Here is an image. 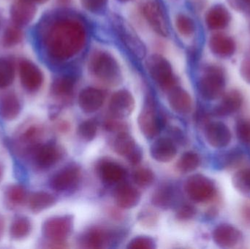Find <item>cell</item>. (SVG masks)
Returning a JSON list of instances; mask_svg holds the SVG:
<instances>
[{
	"mask_svg": "<svg viewBox=\"0 0 250 249\" xmlns=\"http://www.w3.org/2000/svg\"><path fill=\"white\" fill-rule=\"evenodd\" d=\"M32 107L17 91L10 89L0 92V129L3 133L16 125Z\"/></svg>",
	"mask_w": 250,
	"mask_h": 249,
	"instance_id": "9c48e42d",
	"label": "cell"
},
{
	"mask_svg": "<svg viewBox=\"0 0 250 249\" xmlns=\"http://www.w3.org/2000/svg\"><path fill=\"white\" fill-rule=\"evenodd\" d=\"M217 214H218V211H217V208H211V209L208 211V213H207V216H208V218H210V219H213V218L215 217Z\"/></svg>",
	"mask_w": 250,
	"mask_h": 249,
	"instance_id": "f5cc1de1",
	"label": "cell"
},
{
	"mask_svg": "<svg viewBox=\"0 0 250 249\" xmlns=\"http://www.w3.org/2000/svg\"><path fill=\"white\" fill-rule=\"evenodd\" d=\"M185 190L188 197L198 203L211 201L217 192L214 181L201 174L189 177L185 182Z\"/></svg>",
	"mask_w": 250,
	"mask_h": 249,
	"instance_id": "4fadbf2b",
	"label": "cell"
},
{
	"mask_svg": "<svg viewBox=\"0 0 250 249\" xmlns=\"http://www.w3.org/2000/svg\"><path fill=\"white\" fill-rule=\"evenodd\" d=\"M23 38V32L20 26L15 24L7 26L1 36V45L6 48H14L22 42Z\"/></svg>",
	"mask_w": 250,
	"mask_h": 249,
	"instance_id": "d590c367",
	"label": "cell"
},
{
	"mask_svg": "<svg viewBox=\"0 0 250 249\" xmlns=\"http://www.w3.org/2000/svg\"><path fill=\"white\" fill-rule=\"evenodd\" d=\"M39 232V219L26 211L9 215L6 249L35 248Z\"/></svg>",
	"mask_w": 250,
	"mask_h": 249,
	"instance_id": "277c9868",
	"label": "cell"
},
{
	"mask_svg": "<svg viewBox=\"0 0 250 249\" xmlns=\"http://www.w3.org/2000/svg\"><path fill=\"white\" fill-rule=\"evenodd\" d=\"M73 228V218L70 215L41 216L35 248H64Z\"/></svg>",
	"mask_w": 250,
	"mask_h": 249,
	"instance_id": "5b68a950",
	"label": "cell"
},
{
	"mask_svg": "<svg viewBox=\"0 0 250 249\" xmlns=\"http://www.w3.org/2000/svg\"><path fill=\"white\" fill-rule=\"evenodd\" d=\"M135 108V99L127 89H120L110 98L108 108L115 118L122 119L129 116Z\"/></svg>",
	"mask_w": 250,
	"mask_h": 249,
	"instance_id": "e0dca14e",
	"label": "cell"
},
{
	"mask_svg": "<svg viewBox=\"0 0 250 249\" xmlns=\"http://www.w3.org/2000/svg\"><path fill=\"white\" fill-rule=\"evenodd\" d=\"M57 201V197L51 190L40 188L37 184H31L26 211L39 219L54 208Z\"/></svg>",
	"mask_w": 250,
	"mask_h": 249,
	"instance_id": "5bb4252c",
	"label": "cell"
},
{
	"mask_svg": "<svg viewBox=\"0 0 250 249\" xmlns=\"http://www.w3.org/2000/svg\"><path fill=\"white\" fill-rule=\"evenodd\" d=\"M240 75L245 81L250 83V57L245 58L241 63Z\"/></svg>",
	"mask_w": 250,
	"mask_h": 249,
	"instance_id": "7dc6e473",
	"label": "cell"
},
{
	"mask_svg": "<svg viewBox=\"0 0 250 249\" xmlns=\"http://www.w3.org/2000/svg\"><path fill=\"white\" fill-rule=\"evenodd\" d=\"M4 142V137L1 134V130L0 129V145Z\"/></svg>",
	"mask_w": 250,
	"mask_h": 249,
	"instance_id": "9f6ffc18",
	"label": "cell"
},
{
	"mask_svg": "<svg viewBox=\"0 0 250 249\" xmlns=\"http://www.w3.org/2000/svg\"><path fill=\"white\" fill-rule=\"evenodd\" d=\"M232 184L236 191L242 195L250 196V168L239 170L233 175Z\"/></svg>",
	"mask_w": 250,
	"mask_h": 249,
	"instance_id": "e575fe53",
	"label": "cell"
},
{
	"mask_svg": "<svg viewBox=\"0 0 250 249\" xmlns=\"http://www.w3.org/2000/svg\"><path fill=\"white\" fill-rule=\"evenodd\" d=\"M100 174L105 182L118 183L124 178L125 171L123 167L113 162H105L100 168Z\"/></svg>",
	"mask_w": 250,
	"mask_h": 249,
	"instance_id": "d6a6232c",
	"label": "cell"
},
{
	"mask_svg": "<svg viewBox=\"0 0 250 249\" xmlns=\"http://www.w3.org/2000/svg\"><path fill=\"white\" fill-rule=\"evenodd\" d=\"M105 99L104 90L95 86H87L81 91L78 97V102L83 112L92 114L103 106Z\"/></svg>",
	"mask_w": 250,
	"mask_h": 249,
	"instance_id": "44dd1931",
	"label": "cell"
},
{
	"mask_svg": "<svg viewBox=\"0 0 250 249\" xmlns=\"http://www.w3.org/2000/svg\"><path fill=\"white\" fill-rule=\"evenodd\" d=\"M228 3L236 11L250 14V0H228Z\"/></svg>",
	"mask_w": 250,
	"mask_h": 249,
	"instance_id": "bcb514c9",
	"label": "cell"
},
{
	"mask_svg": "<svg viewBox=\"0 0 250 249\" xmlns=\"http://www.w3.org/2000/svg\"><path fill=\"white\" fill-rule=\"evenodd\" d=\"M242 238V232L230 224H220L212 232L214 244L223 249L234 248L239 245Z\"/></svg>",
	"mask_w": 250,
	"mask_h": 249,
	"instance_id": "d6986e66",
	"label": "cell"
},
{
	"mask_svg": "<svg viewBox=\"0 0 250 249\" xmlns=\"http://www.w3.org/2000/svg\"><path fill=\"white\" fill-rule=\"evenodd\" d=\"M221 98L220 103L211 111L213 116H229L237 113L243 105V95L237 89L229 91L227 93L225 92Z\"/></svg>",
	"mask_w": 250,
	"mask_h": 249,
	"instance_id": "ffe728a7",
	"label": "cell"
},
{
	"mask_svg": "<svg viewBox=\"0 0 250 249\" xmlns=\"http://www.w3.org/2000/svg\"><path fill=\"white\" fill-rule=\"evenodd\" d=\"M204 135L207 143L215 149L227 147L232 140L229 127L222 121H210L204 127Z\"/></svg>",
	"mask_w": 250,
	"mask_h": 249,
	"instance_id": "ac0fdd59",
	"label": "cell"
},
{
	"mask_svg": "<svg viewBox=\"0 0 250 249\" xmlns=\"http://www.w3.org/2000/svg\"><path fill=\"white\" fill-rule=\"evenodd\" d=\"M105 127L107 130L111 132L122 133L125 130V124L116 120H107L105 121Z\"/></svg>",
	"mask_w": 250,
	"mask_h": 249,
	"instance_id": "c3c4849f",
	"label": "cell"
},
{
	"mask_svg": "<svg viewBox=\"0 0 250 249\" xmlns=\"http://www.w3.org/2000/svg\"><path fill=\"white\" fill-rule=\"evenodd\" d=\"M30 1L35 3V4H44L48 3L50 0H30Z\"/></svg>",
	"mask_w": 250,
	"mask_h": 249,
	"instance_id": "db71d44e",
	"label": "cell"
},
{
	"mask_svg": "<svg viewBox=\"0 0 250 249\" xmlns=\"http://www.w3.org/2000/svg\"><path fill=\"white\" fill-rule=\"evenodd\" d=\"M17 70L22 95L32 105V99L38 96L43 89L45 75L39 66L26 58L19 61Z\"/></svg>",
	"mask_w": 250,
	"mask_h": 249,
	"instance_id": "30bf717a",
	"label": "cell"
},
{
	"mask_svg": "<svg viewBox=\"0 0 250 249\" xmlns=\"http://www.w3.org/2000/svg\"><path fill=\"white\" fill-rule=\"evenodd\" d=\"M116 1L121 4H128L134 2V1H136V0H116Z\"/></svg>",
	"mask_w": 250,
	"mask_h": 249,
	"instance_id": "11a10c76",
	"label": "cell"
},
{
	"mask_svg": "<svg viewBox=\"0 0 250 249\" xmlns=\"http://www.w3.org/2000/svg\"><path fill=\"white\" fill-rule=\"evenodd\" d=\"M136 148L135 140L126 132L120 133L116 140H114V151L118 154L123 156H126V158Z\"/></svg>",
	"mask_w": 250,
	"mask_h": 249,
	"instance_id": "836d02e7",
	"label": "cell"
},
{
	"mask_svg": "<svg viewBox=\"0 0 250 249\" xmlns=\"http://www.w3.org/2000/svg\"><path fill=\"white\" fill-rule=\"evenodd\" d=\"M151 157L157 162H169L176 156L177 150L170 139L162 137L153 143L150 150Z\"/></svg>",
	"mask_w": 250,
	"mask_h": 249,
	"instance_id": "83f0119b",
	"label": "cell"
},
{
	"mask_svg": "<svg viewBox=\"0 0 250 249\" xmlns=\"http://www.w3.org/2000/svg\"><path fill=\"white\" fill-rule=\"evenodd\" d=\"M201 165V158L198 153L189 152L184 153L177 162V168L182 173L193 172Z\"/></svg>",
	"mask_w": 250,
	"mask_h": 249,
	"instance_id": "8d00e7d4",
	"label": "cell"
},
{
	"mask_svg": "<svg viewBox=\"0 0 250 249\" xmlns=\"http://www.w3.org/2000/svg\"><path fill=\"white\" fill-rule=\"evenodd\" d=\"M111 240V235L107 231L100 228H94L86 232L82 238V244L84 248L101 249L105 247Z\"/></svg>",
	"mask_w": 250,
	"mask_h": 249,
	"instance_id": "1f68e13d",
	"label": "cell"
},
{
	"mask_svg": "<svg viewBox=\"0 0 250 249\" xmlns=\"http://www.w3.org/2000/svg\"><path fill=\"white\" fill-rule=\"evenodd\" d=\"M58 9L71 10L76 0H55Z\"/></svg>",
	"mask_w": 250,
	"mask_h": 249,
	"instance_id": "f907efd6",
	"label": "cell"
},
{
	"mask_svg": "<svg viewBox=\"0 0 250 249\" xmlns=\"http://www.w3.org/2000/svg\"><path fill=\"white\" fill-rule=\"evenodd\" d=\"M245 159V153L239 148H234L226 152H220L216 156V168L230 170L240 166Z\"/></svg>",
	"mask_w": 250,
	"mask_h": 249,
	"instance_id": "f546056e",
	"label": "cell"
},
{
	"mask_svg": "<svg viewBox=\"0 0 250 249\" xmlns=\"http://www.w3.org/2000/svg\"><path fill=\"white\" fill-rule=\"evenodd\" d=\"M236 134L241 143L250 146V119L240 118L236 121Z\"/></svg>",
	"mask_w": 250,
	"mask_h": 249,
	"instance_id": "b9f144b4",
	"label": "cell"
},
{
	"mask_svg": "<svg viewBox=\"0 0 250 249\" xmlns=\"http://www.w3.org/2000/svg\"><path fill=\"white\" fill-rule=\"evenodd\" d=\"M98 124L93 120H87L79 124L78 134L85 141H91L96 137Z\"/></svg>",
	"mask_w": 250,
	"mask_h": 249,
	"instance_id": "ab89813d",
	"label": "cell"
},
{
	"mask_svg": "<svg viewBox=\"0 0 250 249\" xmlns=\"http://www.w3.org/2000/svg\"><path fill=\"white\" fill-rule=\"evenodd\" d=\"M10 14L15 25L20 27L26 26L36 16V4L30 0H16L10 7Z\"/></svg>",
	"mask_w": 250,
	"mask_h": 249,
	"instance_id": "7402d4cb",
	"label": "cell"
},
{
	"mask_svg": "<svg viewBox=\"0 0 250 249\" xmlns=\"http://www.w3.org/2000/svg\"><path fill=\"white\" fill-rule=\"evenodd\" d=\"M231 20V15L222 4H216L208 9L206 13L205 23L211 30L219 31L226 29Z\"/></svg>",
	"mask_w": 250,
	"mask_h": 249,
	"instance_id": "484cf974",
	"label": "cell"
},
{
	"mask_svg": "<svg viewBox=\"0 0 250 249\" xmlns=\"http://www.w3.org/2000/svg\"><path fill=\"white\" fill-rule=\"evenodd\" d=\"M16 77V67L13 60L0 57V92L11 89Z\"/></svg>",
	"mask_w": 250,
	"mask_h": 249,
	"instance_id": "4dcf8cb0",
	"label": "cell"
},
{
	"mask_svg": "<svg viewBox=\"0 0 250 249\" xmlns=\"http://www.w3.org/2000/svg\"><path fill=\"white\" fill-rule=\"evenodd\" d=\"M131 249H153L155 248V243L152 238L146 236H139L133 238L127 246Z\"/></svg>",
	"mask_w": 250,
	"mask_h": 249,
	"instance_id": "7bdbcfd3",
	"label": "cell"
},
{
	"mask_svg": "<svg viewBox=\"0 0 250 249\" xmlns=\"http://www.w3.org/2000/svg\"><path fill=\"white\" fill-rule=\"evenodd\" d=\"M116 203L121 209H129L136 206L141 200V193L129 184H121L114 193Z\"/></svg>",
	"mask_w": 250,
	"mask_h": 249,
	"instance_id": "f1b7e54d",
	"label": "cell"
},
{
	"mask_svg": "<svg viewBox=\"0 0 250 249\" xmlns=\"http://www.w3.org/2000/svg\"><path fill=\"white\" fill-rule=\"evenodd\" d=\"M208 45L211 52L220 58H229L236 52L234 39L223 33H216L211 36Z\"/></svg>",
	"mask_w": 250,
	"mask_h": 249,
	"instance_id": "cb8c5ba5",
	"label": "cell"
},
{
	"mask_svg": "<svg viewBox=\"0 0 250 249\" xmlns=\"http://www.w3.org/2000/svg\"><path fill=\"white\" fill-rule=\"evenodd\" d=\"M133 181L139 187L146 188L149 187L154 181V172L147 168L137 170L133 174Z\"/></svg>",
	"mask_w": 250,
	"mask_h": 249,
	"instance_id": "60d3db41",
	"label": "cell"
},
{
	"mask_svg": "<svg viewBox=\"0 0 250 249\" xmlns=\"http://www.w3.org/2000/svg\"><path fill=\"white\" fill-rule=\"evenodd\" d=\"M242 214L245 221L250 224V204H246L242 208Z\"/></svg>",
	"mask_w": 250,
	"mask_h": 249,
	"instance_id": "816d5d0a",
	"label": "cell"
},
{
	"mask_svg": "<svg viewBox=\"0 0 250 249\" xmlns=\"http://www.w3.org/2000/svg\"><path fill=\"white\" fill-rule=\"evenodd\" d=\"M165 1H166V0H164ZM168 1H170V2L175 3V1H177V0H167Z\"/></svg>",
	"mask_w": 250,
	"mask_h": 249,
	"instance_id": "6f0895ef",
	"label": "cell"
},
{
	"mask_svg": "<svg viewBox=\"0 0 250 249\" xmlns=\"http://www.w3.org/2000/svg\"><path fill=\"white\" fill-rule=\"evenodd\" d=\"M133 14L134 23L159 39H167L172 31L171 19L164 0H143Z\"/></svg>",
	"mask_w": 250,
	"mask_h": 249,
	"instance_id": "3957f363",
	"label": "cell"
},
{
	"mask_svg": "<svg viewBox=\"0 0 250 249\" xmlns=\"http://www.w3.org/2000/svg\"><path fill=\"white\" fill-rule=\"evenodd\" d=\"M173 200V192L170 187L159 188L152 196V203L157 207L166 209L171 205Z\"/></svg>",
	"mask_w": 250,
	"mask_h": 249,
	"instance_id": "f35d334b",
	"label": "cell"
},
{
	"mask_svg": "<svg viewBox=\"0 0 250 249\" xmlns=\"http://www.w3.org/2000/svg\"><path fill=\"white\" fill-rule=\"evenodd\" d=\"M172 29L182 39H190L195 35L197 25L193 18L184 11H179L171 19Z\"/></svg>",
	"mask_w": 250,
	"mask_h": 249,
	"instance_id": "d4e9b609",
	"label": "cell"
},
{
	"mask_svg": "<svg viewBox=\"0 0 250 249\" xmlns=\"http://www.w3.org/2000/svg\"><path fill=\"white\" fill-rule=\"evenodd\" d=\"M167 94L169 105L174 112L181 115H186L191 112L192 99L188 91L177 85Z\"/></svg>",
	"mask_w": 250,
	"mask_h": 249,
	"instance_id": "603a6c76",
	"label": "cell"
},
{
	"mask_svg": "<svg viewBox=\"0 0 250 249\" xmlns=\"http://www.w3.org/2000/svg\"><path fill=\"white\" fill-rule=\"evenodd\" d=\"M31 184L17 172L0 188V207L9 215L26 211Z\"/></svg>",
	"mask_w": 250,
	"mask_h": 249,
	"instance_id": "ba28073f",
	"label": "cell"
},
{
	"mask_svg": "<svg viewBox=\"0 0 250 249\" xmlns=\"http://www.w3.org/2000/svg\"><path fill=\"white\" fill-rule=\"evenodd\" d=\"M197 211L191 205H184L178 210L176 218L180 221H188L193 219L196 215Z\"/></svg>",
	"mask_w": 250,
	"mask_h": 249,
	"instance_id": "f6af8a7d",
	"label": "cell"
},
{
	"mask_svg": "<svg viewBox=\"0 0 250 249\" xmlns=\"http://www.w3.org/2000/svg\"><path fill=\"white\" fill-rule=\"evenodd\" d=\"M91 37L89 22L73 9H57L44 17L37 28L41 52L54 67L73 66L87 52Z\"/></svg>",
	"mask_w": 250,
	"mask_h": 249,
	"instance_id": "6da1fadb",
	"label": "cell"
},
{
	"mask_svg": "<svg viewBox=\"0 0 250 249\" xmlns=\"http://www.w3.org/2000/svg\"><path fill=\"white\" fill-rule=\"evenodd\" d=\"M138 123L141 133L146 138H153L160 133V121L151 96L147 97L138 116Z\"/></svg>",
	"mask_w": 250,
	"mask_h": 249,
	"instance_id": "2e32d148",
	"label": "cell"
},
{
	"mask_svg": "<svg viewBox=\"0 0 250 249\" xmlns=\"http://www.w3.org/2000/svg\"><path fill=\"white\" fill-rule=\"evenodd\" d=\"M111 29L126 55L136 62H144L148 55V47L137 29L120 16L111 19Z\"/></svg>",
	"mask_w": 250,
	"mask_h": 249,
	"instance_id": "8992f818",
	"label": "cell"
},
{
	"mask_svg": "<svg viewBox=\"0 0 250 249\" xmlns=\"http://www.w3.org/2000/svg\"><path fill=\"white\" fill-rule=\"evenodd\" d=\"M88 76L100 84L115 87L124 80L125 66L119 56L105 45L89 47L84 57Z\"/></svg>",
	"mask_w": 250,
	"mask_h": 249,
	"instance_id": "7a4b0ae2",
	"label": "cell"
},
{
	"mask_svg": "<svg viewBox=\"0 0 250 249\" xmlns=\"http://www.w3.org/2000/svg\"><path fill=\"white\" fill-rule=\"evenodd\" d=\"M80 170L75 165H67L51 173L47 181L52 192L64 193L73 189L80 178Z\"/></svg>",
	"mask_w": 250,
	"mask_h": 249,
	"instance_id": "9a60e30c",
	"label": "cell"
},
{
	"mask_svg": "<svg viewBox=\"0 0 250 249\" xmlns=\"http://www.w3.org/2000/svg\"><path fill=\"white\" fill-rule=\"evenodd\" d=\"M9 214L0 207V249H6Z\"/></svg>",
	"mask_w": 250,
	"mask_h": 249,
	"instance_id": "ee69618b",
	"label": "cell"
},
{
	"mask_svg": "<svg viewBox=\"0 0 250 249\" xmlns=\"http://www.w3.org/2000/svg\"><path fill=\"white\" fill-rule=\"evenodd\" d=\"M83 11L92 16H101L108 10L109 0H79Z\"/></svg>",
	"mask_w": 250,
	"mask_h": 249,
	"instance_id": "74e56055",
	"label": "cell"
},
{
	"mask_svg": "<svg viewBox=\"0 0 250 249\" xmlns=\"http://www.w3.org/2000/svg\"><path fill=\"white\" fill-rule=\"evenodd\" d=\"M226 74L223 68L217 65L206 66L197 82L200 96L208 101L220 99L225 94Z\"/></svg>",
	"mask_w": 250,
	"mask_h": 249,
	"instance_id": "8fae6325",
	"label": "cell"
},
{
	"mask_svg": "<svg viewBox=\"0 0 250 249\" xmlns=\"http://www.w3.org/2000/svg\"><path fill=\"white\" fill-rule=\"evenodd\" d=\"M18 172L16 160L4 141L0 145V188Z\"/></svg>",
	"mask_w": 250,
	"mask_h": 249,
	"instance_id": "4316f807",
	"label": "cell"
},
{
	"mask_svg": "<svg viewBox=\"0 0 250 249\" xmlns=\"http://www.w3.org/2000/svg\"><path fill=\"white\" fill-rule=\"evenodd\" d=\"M144 68L151 80L163 92H168L179 85V77L171 60L161 51H154L147 56Z\"/></svg>",
	"mask_w": 250,
	"mask_h": 249,
	"instance_id": "52a82bcc",
	"label": "cell"
},
{
	"mask_svg": "<svg viewBox=\"0 0 250 249\" xmlns=\"http://www.w3.org/2000/svg\"><path fill=\"white\" fill-rule=\"evenodd\" d=\"M75 67L62 72L56 76L49 87V95L54 100L61 103L69 102L74 95L79 81V75Z\"/></svg>",
	"mask_w": 250,
	"mask_h": 249,
	"instance_id": "7c38bea8",
	"label": "cell"
},
{
	"mask_svg": "<svg viewBox=\"0 0 250 249\" xmlns=\"http://www.w3.org/2000/svg\"><path fill=\"white\" fill-rule=\"evenodd\" d=\"M128 160L132 165H138L141 162V159H142V153H141V150L138 149V147L131 153L127 157Z\"/></svg>",
	"mask_w": 250,
	"mask_h": 249,
	"instance_id": "681fc988",
	"label": "cell"
}]
</instances>
